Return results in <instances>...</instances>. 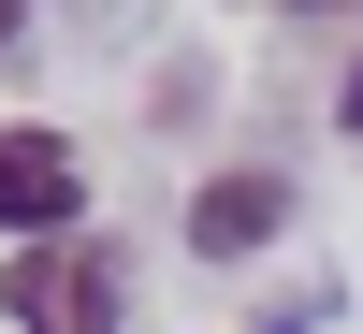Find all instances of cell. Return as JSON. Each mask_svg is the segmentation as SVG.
I'll list each match as a JSON object with an SVG mask.
<instances>
[{"label": "cell", "instance_id": "cell-1", "mask_svg": "<svg viewBox=\"0 0 363 334\" xmlns=\"http://www.w3.org/2000/svg\"><path fill=\"white\" fill-rule=\"evenodd\" d=\"M0 306H15V334H116V262L87 233H44L0 262Z\"/></svg>", "mask_w": 363, "mask_h": 334}, {"label": "cell", "instance_id": "cell-2", "mask_svg": "<svg viewBox=\"0 0 363 334\" xmlns=\"http://www.w3.org/2000/svg\"><path fill=\"white\" fill-rule=\"evenodd\" d=\"M73 218H87V160L58 131H0V233L44 247V233H73Z\"/></svg>", "mask_w": 363, "mask_h": 334}, {"label": "cell", "instance_id": "cell-3", "mask_svg": "<svg viewBox=\"0 0 363 334\" xmlns=\"http://www.w3.org/2000/svg\"><path fill=\"white\" fill-rule=\"evenodd\" d=\"M277 218H291V189H277V174H218V189L189 204V247H203V262H247Z\"/></svg>", "mask_w": 363, "mask_h": 334}, {"label": "cell", "instance_id": "cell-4", "mask_svg": "<svg viewBox=\"0 0 363 334\" xmlns=\"http://www.w3.org/2000/svg\"><path fill=\"white\" fill-rule=\"evenodd\" d=\"M335 116H349V145H363V58H349V87H335Z\"/></svg>", "mask_w": 363, "mask_h": 334}, {"label": "cell", "instance_id": "cell-5", "mask_svg": "<svg viewBox=\"0 0 363 334\" xmlns=\"http://www.w3.org/2000/svg\"><path fill=\"white\" fill-rule=\"evenodd\" d=\"M15 15H29V0H0V44H15Z\"/></svg>", "mask_w": 363, "mask_h": 334}, {"label": "cell", "instance_id": "cell-6", "mask_svg": "<svg viewBox=\"0 0 363 334\" xmlns=\"http://www.w3.org/2000/svg\"><path fill=\"white\" fill-rule=\"evenodd\" d=\"M306 15H349V0H306Z\"/></svg>", "mask_w": 363, "mask_h": 334}]
</instances>
